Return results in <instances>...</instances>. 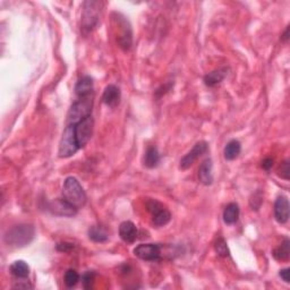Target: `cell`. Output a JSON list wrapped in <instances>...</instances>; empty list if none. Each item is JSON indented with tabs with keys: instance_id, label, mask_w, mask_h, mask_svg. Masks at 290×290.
I'll return each mask as SVG.
<instances>
[{
	"instance_id": "cell-8",
	"label": "cell",
	"mask_w": 290,
	"mask_h": 290,
	"mask_svg": "<svg viewBox=\"0 0 290 290\" xmlns=\"http://www.w3.org/2000/svg\"><path fill=\"white\" fill-rule=\"evenodd\" d=\"M93 126H94V122L91 116L83 119L75 125V135L80 149L84 148L89 143L93 134Z\"/></svg>"
},
{
	"instance_id": "cell-10",
	"label": "cell",
	"mask_w": 290,
	"mask_h": 290,
	"mask_svg": "<svg viewBox=\"0 0 290 290\" xmlns=\"http://www.w3.org/2000/svg\"><path fill=\"white\" fill-rule=\"evenodd\" d=\"M206 151H208V143L205 141L198 142L187 154L181 158L179 168L181 170H186L190 168V165H193L196 160H198L202 154H204Z\"/></svg>"
},
{
	"instance_id": "cell-29",
	"label": "cell",
	"mask_w": 290,
	"mask_h": 290,
	"mask_svg": "<svg viewBox=\"0 0 290 290\" xmlns=\"http://www.w3.org/2000/svg\"><path fill=\"white\" fill-rule=\"evenodd\" d=\"M289 274H290V269H282V270L280 271V273H279V276L281 277L282 280L286 282V283H289L290 282V278H289Z\"/></svg>"
},
{
	"instance_id": "cell-5",
	"label": "cell",
	"mask_w": 290,
	"mask_h": 290,
	"mask_svg": "<svg viewBox=\"0 0 290 290\" xmlns=\"http://www.w3.org/2000/svg\"><path fill=\"white\" fill-rule=\"evenodd\" d=\"M80 150L75 135V125H67L59 142V158H69Z\"/></svg>"
},
{
	"instance_id": "cell-22",
	"label": "cell",
	"mask_w": 290,
	"mask_h": 290,
	"mask_svg": "<svg viewBox=\"0 0 290 290\" xmlns=\"http://www.w3.org/2000/svg\"><path fill=\"white\" fill-rule=\"evenodd\" d=\"M273 257L277 261H288L290 256V241L289 239H284L282 244L277 247L272 253Z\"/></svg>"
},
{
	"instance_id": "cell-27",
	"label": "cell",
	"mask_w": 290,
	"mask_h": 290,
	"mask_svg": "<svg viewBox=\"0 0 290 290\" xmlns=\"http://www.w3.org/2000/svg\"><path fill=\"white\" fill-rule=\"evenodd\" d=\"M280 176L283 178L288 180L289 179V173H290V168H289V160H286L283 163H281V167H280Z\"/></svg>"
},
{
	"instance_id": "cell-31",
	"label": "cell",
	"mask_w": 290,
	"mask_h": 290,
	"mask_svg": "<svg viewBox=\"0 0 290 290\" xmlns=\"http://www.w3.org/2000/svg\"><path fill=\"white\" fill-rule=\"evenodd\" d=\"M288 39H289V27H287L286 31H284V33L281 36V40L283 41V42H287Z\"/></svg>"
},
{
	"instance_id": "cell-30",
	"label": "cell",
	"mask_w": 290,
	"mask_h": 290,
	"mask_svg": "<svg viewBox=\"0 0 290 290\" xmlns=\"http://www.w3.org/2000/svg\"><path fill=\"white\" fill-rule=\"evenodd\" d=\"M273 165V160L271 158H267L262 161V168L265 170H270Z\"/></svg>"
},
{
	"instance_id": "cell-21",
	"label": "cell",
	"mask_w": 290,
	"mask_h": 290,
	"mask_svg": "<svg viewBox=\"0 0 290 290\" xmlns=\"http://www.w3.org/2000/svg\"><path fill=\"white\" fill-rule=\"evenodd\" d=\"M241 151V144L237 139H231L230 142H228L226 148H225V159L228 161H231V160H235L238 155L240 154Z\"/></svg>"
},
{
	"instance_id": "cell-4",
	"label": "cell",
	"mask_w": 290,
	"mask_h": 290,
	"mask_svg": "<svg viewBox=\"0 0 290 290\" xmlns=\"http://www.w3.org/2000/svg\"><path fill=\"white\" fill-rule=\"evenodd\" d=\"M112 22L115 25H117L116 29L119 30V32L117 33V42L124 50H129L132 46L133 42V32L131 24H129L128 20L123 16L122 14H113Z\"/></svg>"
},
{
	"instance_id": "cell-11",
	"label": "cell",
	"mask_w": 290,
	"mask_h": 290,
	"mask_svg": "<svg viewBox=\"0 0 290 290\" xmlns=\"http://www.w3.org/2000/svg\"><path fill=\"white\" fill-rule=\"evenodd\" d=\"M134 254L143 261H158L160 258V246L157 244H141L135 247Z\"/></svg>"
},
{
	"instance_id": "cell-26",
	"label": "cell",
	"mask_w": 290,
	"mask_h": 290,
	"mask_svg": "<svg viewBox=\"0 0 290 290\" xmlns=\"http://www.w3.org/2000/svg\"><path fill=\"white\" fill-rule=\"evenodd\" d=\"M94 279H95V272L94 271H86L82 277V283L83 287L85 289H91L93 283H94Z\"/></svg>"
},
{
	"instance_id": "cell-12",
	"label": "cell",
	"mask_w": 290,
	"mask_h": 290,
	"mask_svg": "<svg viewBox=\"0 0 290 290\" xmlns=\"http://www.w3.org/2000/svg\"><path fill=\"white\" fill-rule=\"evenodd\" d=\"M274 218L279 224H286L289 220V202L286 196H279L274 203Z\"/></svg>"
},
{
	"instance_id": "cell-28",
	"label": "cell",
	"mask_w": 290,
	"mask_h": 290,
	"mask_svg": "<svg viewBox=\"0 0 290 290\" xmlns=\"http://www.w3.org/2000/svg\"><path fill=\"white\" fill-rule=\"evenodd\" d=\"M72 248H74V244H68V243H61V244H58L57 245V250H58L59 252H69L71 251Z\"/></svg>"
},
{
	"instance_id": "cell-23",
	"label": "cell",
	"mask_w": 290,
	"mask_h": 290,
	"mask_svg": "<svg viewBox=\"0 0 290 290\" xmlns=\"http://www.w3.org/2000/svg\"><path fill=\"white\" fill-rule=\"evenodd\" d=\"M89 238L95 243H103L108 240V234L102 227L93 226L89 229Z\"/></svg>"
},
{
	"instance_id": "cell-15",
	"label": "cell",
	"mask_w": 290,
	"mask_h": 290,
	"mask_svg": "<svg viewBox=\"0 0 290 290\" xmlns=\"http://www.w3.org/2000/svg\"><path fill=\"white\" fill-rule=\"evenodd\" d=\"M93 92V80L89 75L82 76L81 79L77 81L75 85V94L82 99V98L90 96Z\"/></svg>"
},
{
	"instance_id": "cell-13",
	"label": "cell",
	"mask_w": 290,
	"mask_h": 290,
	"mask_svg": "<svg viewBox=\"0 0 290 290\" xmlns=\"http://www.w3.org/2000/svg\"><path fill=\"white\" fill-rule=\"evenodd\" d=\"M120 99H122V92L118 86L113 84L106 86V89L103 91L102 94V101L105 105H107L108 107L115 108L119 105Z\"/></svg>"
},
{
	"instance_id": "cell-6",
	"label": "cell",
	"mask_w": 290,
	"mask_h": 290,
	"mask_svg": "<svg viewBox=\"0 0 290 290\" xmlns=\"http://www.w3.org/2000/svg\"><path fill=\"white\" fill-rule=\"evenodd\" d=\"M99 3L96 2H85L83 5L82 14V30L85 33H89L95 28L99 20Z\"/></svg>"
},
{
	"instance_id": "cell-1",
	"label": "cell",
	"mask_w": 290,
	"mask_h": 290,
	"mask_svg": "<svg viewBox=\"0 0 290 290\" xmlns=\"http://www.w3.org/2000/svg\"><path fill=\"white\" fill-rule=\"evenodd\" d=\"M35 229L32 225L20 224L7 230L4 240L10 247L20 248L29 245L34 239Z\"/></svg>"
},
{
	"instance_id": "cell-9",
	"label": "cell",
	"mask_w": 290,
	"mask_h": 290,
	"mask_svg": "<svg viewBox=\"0 0 290 290\" xmlns=\"http://www.w3.org/2000/svg\"><path fill=\"white\" fill-rule=\"evenodd\" d=\"M46 209L53 214L60 216H74L76 215L77 211H79V209L75 208L74 205L70 204L69 202L66 201L65 199H57L53 202H50V203H48Z\"/></svg>"
},
{
	"instance_id": "cell-19",
	"label": "cell",
	"mask_w": 290,
	"mask_h": 290,
	"mask_svg": "<svg viewBox=\"0 0 290 290\" xmlns=\"http://www.w3.org/2000/svg\"><path fill=\"white\" fill-rule=\"evenodd\" d=\"M160 162V154L158 149L155 147H150L148 148L147 151H145L144 158H143V163L147 168H155Z\"/></svg>"
},
{
	"instance_id": "cell-3",
	"label": "cell",
	"mask_w": 290,
	"mask_h": 290,
	"mask_svg": "<svg viewBox=\"0 0 290 290\" xmlns=\"http://www.w3.org/2000/svg\"><path fill=\"white\" fill-rule=\"evenodd\" d=\"M93 107V101L90 96L82 98L79 101L72 103L68 115H67V123L68 125H76L77 123L82 122L83 119L91 116Z\"/></svg>"
},
{
	"instance_id": "cell-18",
	"label": "cell",
	"mask_w": 290,
	"mask_h": 290,
	"mask_svg": "<svg viewBox=\"0 0 290 290\" xmlns=\"http://www.w3.org/2000/svg\"><path fill=\"white\" fill-rule=\"evenodd\" d=\"M9 271L17 279H27L30 274V267L25 261L18 260L15 261L12 265H10Z\"/></svg>"
},
{
	"instance_id": "cell-25",
	"label": "cell",
	"mask_w": 290,
	"mask_h": 290,
	"mask_svg": "<svg viewBox=\"0 0 290 290\" xmlns=\"http://www.w3.org/2000/svg\"><path fill=\"white\" fill-rule=\"evenodd\" d=\"M214 248H215V252L219 254L220 256H222V257L229 256V248H228L227 243H226L224 238H219V239L215 241Z\"/></svg>"
},
{
	"instance_id": "cell-24",
	"label": "cell",
	"mask_w": 290,
	"mask_h": 290,
	"mask_svg": "<svg viewBox=\"0 0 290 290\" xmlns=\"http://www.w3.org/2000/svg\"><path fill=\"white\" fill-rule=\"evenodd\" d=\"M64 281H65V284L68 288H72V287H75L77 282L80 281V274L77 273L75 270H68L66 273H65V277H64Z\"/></svg>"
},
{
	"instance_id": "cell-2",
	"label": "cell",
	"mask_w": 290,
	"mask_h": 290,
	"mask_svg": "<svg viewBox=\"0 0 290 290\" xmlns=\"http://www.w3.org/2000/svg\"><path fill=\"white\" fill-rule=\"evenodd\" d=\"M63 194L64 199L77 209H81L86 204L87 198L85 191L83 189L80 181L75 177L66 178L63 187Z\"/></svg>"
},
{
	"instance_id": "cell-16",
	"label": "cell",
	"mask_w": 290,
	"mask_h": 290,
	"mask_svg": "<svg viewBox=\"0 0 290 290\" xmlns=\"http://www.w3.org/2000/svg\"><path fill=\"white\" fill-rule=\"evenodd\" d=\"M212 164L211 159H206L201 163L199 168V180L205 186H210L213 183V174H212Z\"/></svg>"
},
{
	"instance_id": "cell-14",
	"label": "cell",
	"mask_w": 290,
	"mask_h": 290,
	"mask_svg": "<svg viewBox=\"0 0 290 290\" xmlns=\"http://www.w3.org/2000/svg\"><path fill=\"white\" fill-rule=\"evenodd\" d=\"M119 236L125 243L132 244L137 238V228L132 221H124L119 226Z\"/></svg>"
},
{
	"instance_id": "cell-17",
	"label": "cell",
	"mask_w": 290,
	"mask_h": 290,
	"mask_svg": "<svg viewBox=\"0 0 290 290\" xmlns=\"http://www.w3.org/2000/svg\"><path fill=\"white\" fill-rule=\"evenodd\" d=\"M227 71L228 69L226 67H224V68H219L209 72V74H206L204 76V84L209 87H213L218 84H220V83L226 79V76L228 74Z\"/></svg>"
},
{
	"instance_id": "cell-7",
	"label": "cell",
	"mask_w": 290,
	"mask_h": 290,
	"mask_svg": "<svg viewBox=\"0 0 290 290\" xmlns=\"http://www.w3.org/2000/svg\"><path fill=\"white\" fill-rule=\"evenodd\" d=\"M148 211L152 214V221L155 226L163 227L172 220L170 212L163 208V205L157 200H150L147 203Z\"/></svg>"
},
{
	"instance_id": "cell-20",
	"label": "cell",
	"mask_w": 290,
	"mask_h": 290,
	"mask_svg": "<svg viewBox=\"0 0 290 290\" xmlns=\"http://www.w3.org/2000/svg\"><path fill=\"white\" fill-rule=\"evenodd\" d=\"M239 218V206L237 203H229L224 210V221L227 225H235Z\"/></svg>"
}]
</instances>
